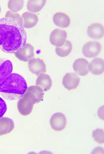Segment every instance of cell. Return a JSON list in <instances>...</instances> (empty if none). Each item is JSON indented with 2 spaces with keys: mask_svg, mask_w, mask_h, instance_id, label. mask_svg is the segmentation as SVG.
I'll list each match as a JSON object with an SVG mask.
<instances>
[{
  "mask_svg": "<svg viewBox=\"0 0 104 154\" xmlns=\"http://www.w3.org/2000/svg\"><path fill=\"white\" fill-rule=\"evenodd\" d=\"M27 33L23 25L11 17L0 19V50L14 54L20 50L26 44Z\"/></svg>",
  "mask_w": 104,
  "mask_h": 154,
  "instance_id": "6da1fadb",
  "label": "cell"
},
{
  "mask_svg": "<svg viewBox=\"0 0 104 154\" xmlns=\"http://www.w3.org/2000/svg\"><path fill=\"white\" fill-rule=\"evenodd\" d=\"M27 87L24 77L13 73L0 83V95L6 100L15 101L24 95Z\"/></svg>",
  "mask_w": 104,
  "mask_h": 154,
  "instance_id": "7a4b0ae2",
  "label": "cell"
},
{
  "mask_svg": "<svg viewBox=\"0 0 104 154\" xmlns=\"http://www.w3.org/2000/svg\"><path fill=\"white\" fill-rule=\"evenodd\" d=\"M101 44L97 41H89L86 43L82 48L83 55L89 58H95L101 51Z\"/></svg>",
  "mask_w": 104,
  "mask_h": 154,
  "instance_id": "3957f363",
  "label": "cell"
},
{
  "mask_svg": "<svg viewBox=\"0 0 104 154\" xmlns=\"http://www.w3.org/2000/svg\"><path fill=\"white\" fill-rule=\"evenodd\" d=\"M28 68L32 73L38 76L41 73L47 72L46 64L44 61L40 58H33L30 60L28 61Z\"/></svg>",
  "mask_w": 104,
  "mask_h": 154,
  "instance_id": "277c9868",
  "label": "cell"
},
{
  "mask_svg": "<svg viewBox=\"0 0 104 154\" xmlns=\"http://www.w3.org/2000/svg\"><path fill=\"white\" fill-rule=\"evenodd\" d=\"M67 37V32L62 29H55L52 30L50 36V41L52 45L56 47H62Z\"/></svg>",
  "mask_w": 104,
  "mask_h": 154,
  "instance_id": "5b68a950",
  "label": "cell"
},
{
  "mask_svg": "<svg viewBox=\"0 0 104 154\" xmlns=\"http://www.w3.org/2000/svg\"><path fill=\"white\" fill-rule=\"evenodd\" d=\"M24 95L31 100L34 104H36L43 100L44 93L39 86L35 85L27 87Z\"/></svg>",
  "mask_w": 104,
  "mask_h": 154,
  "instance_id": "8992f818",
  "label": "cell"
},
{
  "mask_svg": "<svg viewBox=\"0 0 104 154\" xmlns=\"http://www.w3.org/2000/svg\"><path fill=\"white\" fill-rule=\"evenodd\" d=\"M34 105L31 100L23 95L19 99L17 102V109L22 116H29L32 112Z\"/></svg>",
  "mask_w": 104,
  "mask_h": 154,
  "instance_id": "52a82bcc",
  "label": "cell"
},
{
  "mask_svg": "<svg viewBox=\"0 0 104 154\" xmlns=\"http://www.w3.org/2000/svg\"><path fill=\"white\" fill-rule=\"evenodd\" d=\"M50 123L53 130L60 131L64 130L66 128L67 125V119L64 114L57 112L52 115Z\"/></svg>",
  "mask_w": 104,
  "mask_h": 154,
  "instance_id": "ba28073f",
  "label": "cell"
},
{
  "mask_svg": "<svg viewBox=\"0 0 104 154\" xmlns=\"http://www.w3.org/2000/svg\"><path fill=\"white\" fill-rule=\"evenodd\" d=\"M14 54L17 59L24 62H28L35 57L34 48L30 44H26L20 50Z\"/></svg>",
  "mask_w": 104,
  "mask_h": 154,
  "instance_id": "9c48e42d",
  "label": "cell"
},
{
  "mask_svg": "<svg viewBox=\"0 0 104 154\" xmlns=\"http://www.w3.org/2000/svg\"><path fill=\"white\" fill-rule=\"evenodd\" d=\"M79 83L80 77L75 73H68L65 75L63 79V85L69 91L76 89Z\"/></svg>",
  "mask_w": 104,
  "mask_h": 154,
  "instance_id": "30bf717a",
  "label": "cell"
},
{
  "mask_svg": "<svg viewBox=\"0 0 104 154\" xmlns=\"http://www.w3.org/2000/svg\"><path fill=\"white\" fill-rule=\"evenodd\" d=\"M104 61L101 58H95L87 64V70L94 75H100L104 72Z\"/></svg>",
  "mask_w": 104,
  "mask_h": 154,
  "instance_id": "8fae6325",
  "label": "cell"
},
{
  "mask_svg": "<svg viewBox=\"0 0 104 154\" xmlns=\"http://www.w3.org/2000/svg\"><path fill=\"white\" fill-rule=\"evenodd\" d=\"M13 69L10 60L0 58V83L12 73Z\"/></svg>",
  "mask_w": 104,
  "mask_h": 154,
  "instance_id": "7c38bea8",
  "label": "cell"
},
{
  "mask_svg": "<svg viewBox=\"0 0 104 154\" xmlns=\"http://www.w3.org/2000/svg\"><path fill=\"white\" fill-rule=\"evenodd\" d=\"M87 33L92 39H100L104 36V26L98 23H95L89 26Z\"/></svg>",
  "mask_w": 104,
  "mask_h": 154,
  "instance_id": "4fadbf2b",
  "label": "cell"
},
{
  "mask_svg": "<svg viewBox=\"0 0 104 154\" xmlns=\"http://www.w3.org/2000/svg\"><path fill=\"white\" fill-rule=\"evenodd\" d=\"M89 62L84 58H78L73 63V67L76 75L85 76L89 73L87 70V64Z\"/></svg>",
  "mask_w": 104,
  "mask_h": 154,
  "instance_id": "5bb4252c",
  "label": "cell"
},
{
  "mask_svg": "<svg viewBox=\"0 0 104 154\" xmlns=\"http://www.w3.org/2000/svg\"><path fill=\"white\" fill-rule=\"evenodd\" d=\"M53 22L55 26L61 28L68 27L70 24V19L69 16L63 12L55 13L52 18Z\"/></svg>",
  "mask_w": 104,
  "mask_h": 154,
  "instance_id": "9a60e30c",
  "label": "cell"
},
{
  "mask_svg": "<svg viewBox=\"0 0 104 154\" xmlns=\"http://www.w3.org/2000/svg\"><path fill=\"white\" fill-rule=\"evenodd\" d=\"M23 26L24 28L30 29L36 26L38 22V17L36 14L29 11L23 13L22 15Z\"/></svg>",
  "mask_w": 104,
  "mask_h": 154,
  "instance_id": "2e32d148",
  "label": "cell"
},
{
  "mask_svg": "<svg viewBox=\"0 0 104 154\" xmlns=\"http://www.w3.org/2000/svg\"><path fill=\"white\" fill-rule=\"evenodd\" d=\"M52 82L51 77L45 74H40L36 79V85L39 86L44 92H47L52 87Z\"/></svg>",
  "mask_w": 104,
  "mask_h": 154,
  "instance_id": "e0dca14e",
  "label": "cell"
},
{
  "mask_svg": "<svg viewBox=\"0 0 104 154\" xmlns=\"http://www.w3.org/2000/svg\"><path fill=\"white\" fill-rule=\"evenodd\" d=\"M14 128L13 120L8 117L0 118V136L11 133Z\"/></svg>",
  "mask_w": 104,
  "mask_h": 154,
  "instance_id": "ac0fdd59",
  "label": "cell"
},
{
  "mask_svg": "<svg viewBox=\"0 0 104 154\" xmlns=\"http://www.w3.org/2000/svg\"><path fill=\"white\" fill-rule=\"evenodd\" d=\"M46 2V0H29L27 2V9L33 14L38 13L43 8Z\"/></svg>",
  "mask_w": 104,
  "mask_h": 154,
  "instance_id": "d6986e66",
  "label": "cell"
},
{
  "mask_svg": "<svg viewBox=\"0 0 104 154\" xmlns=\"http://www.w3.org/2000/svg\"><path fill=\"white\" fill-rule=\"evenodd\" d=\"M73 46L70 41L66 40L64 44L61 47H56L55 52L60 57H66L68 56L72 51Z\"/></svg>",
  "mask_w": 104,
  "mask_h": 154,
  "instance_id": "ffe728a7",
  "label": "cell"
},
{
  "mask_svg": "<svg viewBox=\"0 0 104 154\" xmlns=\"http://www.w3.org/2000/svg\"><path fill=\"white\" fill-rule=\"evenodd\" d=\"M24 4L25 1L23 0H10L8 2V8L11 12L17 13L23 8Z\"/></svg>",
  "mask_w": 104,
  "mask_h": 154,
  "instance_id": "44dd1931",
  "label": "cell"
},
{
  "mask_svg": "<svg viewBox=\"0 0 104 154\" xmlns=\"http://www.w3.org/2000/svg\"><path fill=\"white\" fill-rule=\"evenodd\" d=\"M104 131L103 129H96L92 133V137L95 141L99 144L104 143Z\"/></svg>",
  "mask_w": 104,
  "mask_h": 154,
  "instance_id": "7402d4cb",
  "label": "cell"
},
{
  "mask_svg": "<svg viewBox=\"0 0 104 154\" xmlns=\"http://www.w3.org/2000/svg\"><path fill=\"white\" fill-rule=\"evenodd\" d=\"M5 17H11V18H13V19H17V20H19L23 25L22 19V17L20 16V15L19 14L13 13L11 11H8L6 13V14H5Z\"/></svg>",
  "mask_w": 104,
  "mask_h": 154,
  "instance_id": "603a6c76",
  "label": "cell"
},
{
  "mask_svg": "<svg viewBox=\"0 0 104 154\" xmlns=\"http://www.w3.org/2000/svg\"><path fill=\"white\" fill-rule=\"evenodd\" d=\"M7 110V104L5 101L0 97V118L3 117Z\"/></svg>",
  "mask_w": 104,
  "mask_h": 154,
  "instance_id": "cb8c5ba5",
  "label": "cell"
},
{
  "mask_svg": "<svg viewBox=\"0 0 104 154\" xmlns=\"http://www.w3.org/2000/svg\"><path fill=\"white\" fill-rule=\"evenodd\" d=\"M1 6H0V13H1Z\"/></svg>",
  "mask_w": 104,
  "mask_h": 154,
  "instance_id": "d4e9b609",
  "label": "cell"
}]
</instances>
